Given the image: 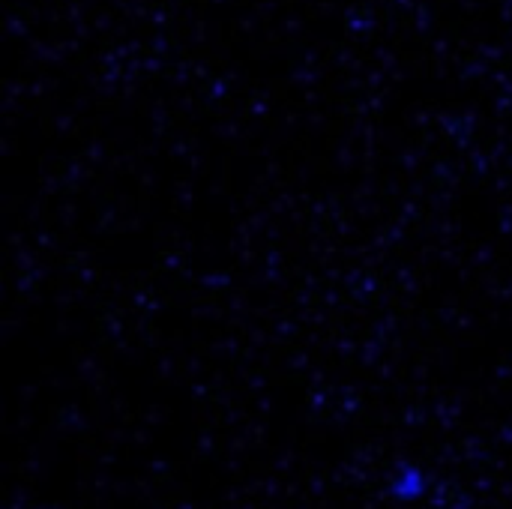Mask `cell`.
I'll return each mask as SVG.
<instances>
[{"label":"cell","mask_w":512,"mask_h":509,"mask_svg":"<svg viewBox=\"0 0 512 509\" xmlns=\"http://www.w3.org/2000/svg\"><path fill=\"white\" fill-rule=\"evenodd\" d=\"M390 489H393V498H399V501H417L426 492V474L420 468H414V465H405L393 477Z\"/></svg>","instance_id":"cell-1"}]
</instances>
